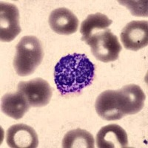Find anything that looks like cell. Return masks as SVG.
<instances>
[{
	"instance_id": "cell-1",
	"label": "cell",
	"mask_w": 148,
	"mask_h": 148,
	"mask_svg": "<svg viewBox=\"0 0 148 148\" xmlns=\"http://www.w3.org/2000/svg\"><path fill=\"white\" fill-rule=\"evenodd\" d=\"M94 77L95 64L85 54L74 53L63 56L54 69V82L63 96L79 93L92 84Z\"/></svg>"
},
{
	"instance_id": "cell-2",
	"label": "cell",
	"mask_w": 148,
	"mask_h": 148,
	"mask_svg": "<svg viewBox=\"0 0 148 148\" xmlns=\"http://www.w3.org/2000/svg\"><path fill=\"white\" fill-rule=\"evenodd\" d=\"M44 52L39 39L34 36H23L16 47L14 67L20 76H30L41 64Z\"/></svg>"
},
{
	"instance_id": "cell-3",
	"label": "cell",
	"mask_w": 148,
	"mask_h": 148,
	"mask_svg": "<svg viewBox=\"0 0 148 148\" xmlns=\"http://www.w3.org/2000/svg\"><path fill=\"white\" fill-rule=\"evenodd\" d=\"M86 43L90 47L94 57L105 63L117 60L122 49L118 37L108 28L92 35Z\"/></svg>"
},
{
	"instance_id": "cell-4",
	"label": "cell",
	"mask_w": 148,
	"mask_h": 148,
	"mask_svg": "<svg viewBox=\"0 0 148 148\" xmlns=\"http://www.w3.org/2000/svg\"><path fill=\"white\" fill-rule=\"evenodd\" d=\"M96 111L101 119L107 121L119 120L126 115L125 98L119 90H108L98 96Z\"/></svg>"
},
{
	"instance_id": "cell-5",
	"label": "cell",
	"mask_w": 148,
	"mask_h": 148,
	"mask_svg": "<svg viewBox=\"0 0 148 148\" xmlns=\"http://www.w3.org/2000/svg\"><path fill=\"white\" fill-rule=\"evenodd\" d=\"M17 90L24 95L30 107L40 108L46 106L52 97V89L46 80L36 78L18 84Z\"/></svg>"
},
{
	"instance_id": "cell-6",
	"label": "cell",
	"mask_w": 148,
	"mask_h": 148,
	"mask_svg": "<svg viewBox=\"0 0 148 148\" xmlns=\"http://www.w3.org/2000/svg\"><path fill=\"white\" fill-rule=\"evenodd\" d=\"M19 12L14 4L0 3V40L10 42L20 34Z\"/></svg>"
},
{
	"instance_id": "cell-7",
	"label": "cell",
	"mask_w": 148,
	"mask_h": 148,
	"mask_svg": "<svg viewBox=\"0 0 148 148\" xmlns=\"http://www.w3.org/2000/svg\"><path fill=\"white\" fill-rule=\"evenodd\" d=\"M123 45L130 51H137L148 45L147 21H132L123 28L121 33Z\"/></svg>"
},
{
	"instance_id": "cell-8",
	"label": "cell",
	"mask_w": 148,
	"mask_h": 148,
	"mask_svg": "<svg viewBox=\"0 0 148 148\" xmlns=\"http://www.w3.org/2000/svg\"><path fill=\"white\" fill-rule=\"evenodd\" d=\"M6 141L12 148H36L39 145V138L34 129L25 124H16L8 128Z\"/></svg>"
},
{
	"instance_id": "cell-9",
	"label": "cell",
	"mask_w": 148,
	"mask_h": 148,
	"mask_svg": "<svg viewBox=\"0 0 148 148\" xmlns=\"http://www.w3.org/2000/svg\"><path fill=\"white\" fill-rule=\"evenodd\" d=\"M49 25L54 32L61 35H71L76 33L79 19L69 9L59 8L53 10L49 16Z\"/></svg>"
},
{
	"instance_id": "cell-10",
	"label": "cell",
	"mask_w": 148,
	"mask_h": 148,
	"mask_svg": "<svg viewBox=\"0 0 148 148\" xmlns=\"http://www.w3.org/2000/svg\"><path fill=\"white\" fill-rule=\"evenodd\" d=\"M99 148H126L128 137L126 131L116 124H110L100 129L96 135Z\"/></svg>"
},
{
	"instance_id": "cell-11",
	"label": "cell",
	"mask_w": 148,
	"mask_h": 148,
	"mask_svg": "<svg viewBox=\"0 0 148 148\" xmlns=\"http://www.w3.org/2000/svg\"><path fill=\"white\" fill-rule=\"evenodd\" d=\"M30 106L22 92L17 90L14 93H6L2 98V111L15 120L22 119Z\"/></svg>"
},
{
	"instance_id": "cell-12",
	"label": "cell",
	"mask_w": 148,
	"mask_h": 148,
	"mask_svg": "<svg viewBox=\"0 0 148 148\" xmlns=\"http://www.w3.org/2000/svg\"><path fill=\"white\" fill-rule=\"evenodd\" d=\"M126 101L127 115H133L142 110L146 99L144 91L137 84H128L120 89Z\"/></svg>"
},
{
	"instance_id": "cell-13",
	"label": "cell",
	"mask_w": 148,
	"mask_h": 148,
	"mask_svg": "<svg viewBox=\"0 0 148 148\" xmlns=\"http://www.w3.org/2000/svg\"><path fill=\"white\" fill-rule=\"evenodd\" d=\"M112 22L113 21L101 13L90 14L81 25L80 33L82 35V41L86 42L92 35L108 28Z\"/></svg>"
},
{
	"instance_id": "cell-14",
	"label": "cell",
	"mask_w": 148,
	"mask_h": 148,
	"mask_svg": "<svg viewBox=\"0 0 148 148\" xmlns=\"http://www.w3.org/2000/svg\"><path fill=\"white\" fill-rule=\"evenodd\" d=\"M94 138L86 130L75 129L67 132L62 141L64 148H94Z\"/></svg>"
},
{
	"instance_id": "cell-15",
	"label": "cell",
	"mask_w": 148,
	"mask_h": 148,
	"mask_svg": "<svg viewBox=\"0 0 148 148\" xmlns=\"http://www.w3.org/2000/svg\"><path fill=\"white\" fill-rule=\"evenodd\" d=\"M120 4L126 5L127 7L130 10L132 14L136 16H147V2L143 1V3L141 2L137 1V2H124V1H119Z\"/></svg>"
}]
</instances>
